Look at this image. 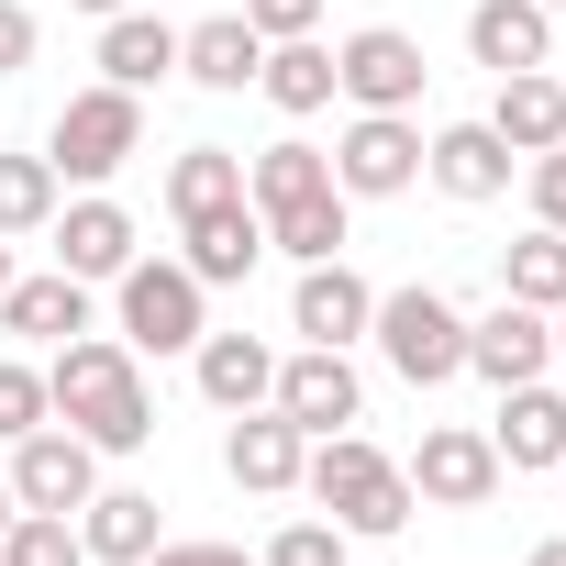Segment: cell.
Here are the masks:
<instances>
[{
    "instance_id": "6da1fadb",
    "label": "cell",
    "mask_w": 566,
    "mask_h": 566,
    "mask_svg": "<svg viewBox=\"0 0 566 566\" xmlns=\"http://www.w3.org/2000/svg\"><path fill=\"white\" fill-rule=\"evenodd\" d=\"M45 411H56L67 433H90L101 455L156 444V389H145V356H134L123 334H67V345L45 356Z\"/></svg>"
},
{
    "instance_id": "7a4b0ae2",
    "label": "cell",
    "mask_w": 566,
    "mask_h": 566,
    "mask_svg": "<svg viewBox=\"0 0 566 566\" xmlns=\"http://www.w3.org/2000/svg\"><path fill=\"white\" fill-rule=\"evenodd\" d=\"M244 200H255V222H266V255H301V266H323V255H345V189H334V156L323 145H266V156H244Z\"/></svg>"
},
{
    "instance_id": "3957f363",
    "label": "cell",
    "mask_w": 566,
    "mask_h": 566,
    "mask_svg": "<svg viewBox=\"0 0 566 566\" xmlns=\"http://www.w3.org/2000/svg\"><path fill=\"white\" fill-rule=\"evenodd\" d=\"M301 489L334 511V533H400V522L422 511V500H411V478H400V455H378L356 422H345V433H312Z\"/></svg>"
},
{
    "instance_id": "277c9868",
    "label": "cell",
    "mask_w": 566,
    "mask_h": 566,
    "mask_svg": "<svg viewBox=\"0 0 566 566\" xmlns=\"http://www.w3.org/2000/svg\"><path fill=\"white\" fill-rule=\"evenodd\" d=\"M378 356L411 378V389H444V378H467V312L433 290V277H411V290H378Z\"/></svg>"
},
{
    "instance_id": "5b68a950",
    "label": "cell",
    "mask_w": 566,
    "mask_h": 566,
    "mask_svg": "<svg viewBox=\"0 0 566 566\" xmlns=\"http://www.w3.org/2000/svg\"><path fill=\"white\" fill-rule=\"evenodd\" d=\"M200 301H211V290H200L178 255H134V266L112 277V323H123V345H134V356H189V345L211 334V323H200Z\"/></svg>"
},
{
    "instance_id": "8992f818",
    "label": "cell",
    "mask_w": 566,
    "mask_h": 566,
    "mask_svg": "<svg viewBox=\"0 0 566 566\" xmlns=\"http://www.w3.org/2000/svg\"><path fill=\"white\" fill-rule=\"evenodd\" d=\"M134 156H145V101H134V90H112V78H101V90H78V101L56 112V134H45V167H56V178H78V189L123 178Z\"/></svg>"
},
{
    "instance_id": "52a82bcc",
    "label": "cell",
    "mask_w": 566,
    "mask_h": 566,
    "mask_svg": "<svg viewBox=\"0 0 566 566\" xmlns=\"http://www.w3.org/2000/svg\"><path fill=\"white\" fill-rule=\"evenodd\" d=\"M422 34H400V23H356L345 45H334V101H356V112H411L422 101Z\"/></svg>"
},
{
    "instance_id": "ba28073f",
    "label": "cell",
    "mask_w": 566,
    "mask_h": 566,
    "mask_svg": "<svg viewBox=\"0 0 566 566\" xmlns=\"http://www.w3.org/2000/svg\"><path fill=\"white\" fill-rule=\"evenodd\" d=\"M323 156H334V189H345V200H400V189L422 178V123H411V112H356Z\"/></svg>"
},
{
    "instance_id": "9c48e42d",
    "label": "cell",
    "mask_w": 566,
    "mask_h": 566,
    "mask_svg": "<svg viewBox=\"0 0 566 566\" xmlns=\"http://www.w3.org/2000/svg\"><path fill=\"white\" fill-rule=\"evenodd\" d=\"M400 478H411V500H433V511H489L511 467H500V444H489L478 422H433L422 455H411Z\"/></svg>"
},
{
    "instance_id": "30bf717a",
    "label": "cell",
    "mask_w": 566,
    "mask_h": 566,
    "mask_svg": "<svg viewBox=\"0 0 566 566\" xmlns=\"http://www.w3.org/2000/svg\"><path fill=\"white\" fill-rule=\"evenodd\" d=\"M266 411H290L301 433H345V422H367V378H356L345 345H301V356H277Z\"/></svg>"
},
{
    "instance_id": "8fae6325",
    "label": "cell",
    "mask_w": 566,
    "mask_h": 566,
    "mask_svg": "<svg viewBox=\"0 0 566 566\" xmlns=\"http://www.w3.org/2000/svg\"><path fill=\"white\" fill-rule=\"evenodd\" d=\"M90 489H101V444H90V433L34 422V433L12 444V500H23V511H78Z\"/></svg>"
},
{
    "instance_id": "7c38bea8",
    "label": "cell",
    "mask_w": 566,
    "mask_h": 566,
    "mask_svg": "<svg viewBox=\"0 0 566 566\" xmlns=\"http://www.w3.org/2000/svg\"><path fill=\"white\" fill-rule=\"evenodd\" d=\"M544 367H555V312L500 301V312H478V323H467V378L522 389V378H544Z\"/></svg>"
},
{
    "instance_id": "4fadbf2b",
    "label": "cell",
    "mask_w": 566,
    "mask_h": 566,
    "mask_svg": "<svg viewBox=\"0 0 566 566\" xmlns=\"http://www.w3.org/2000/svg\"><path fill=\"white\" fill-rule=\"evenodd\" d=\"M301 455H312V433H301L290 411H233V433H222V478L255 489V500L301 489Z\"/></svg>"
},
{
    "instance_id": "5bb4252c",
    "label": "cell",
    "mask_w": 566,
    "mask_h": 566,
    "mask_svg": "<svg viewBox=\"0 0 566 566\" xmlns=\"http://www.w3.org/2000/svg\"><path fill=\"white\" fill-rule=\"evenodd\" d=\"M367 323H378V290H367L345 255L301 266V290H290V334H301V345H356Z\"/></svg>"
},
{
    "instance_id": "9a60e30c",
    "label": "cell",
    "mask_w": 566,
    "mask_h": 566,
    "mask_svg": "<svg viewBox=\"0 0 566 566\" xmlns=\"http://www.w3.org/2000/svg\"><path fill=\"white\" fill-rule=\"evenodd\" d=\"M45 233H56V266H67V277H90V290L134 266V211H123V200H101V189H90V200H56V222H45Z\"/></svg>"
},
{
    "instance_id": "2e32d148",
    "label": "cell",
    "mask_w": 566,
    "mask_h": 566,
    "mask_svg": "<svg viewBox=\"0 0 566 566\" xmlns=\"http://www.w3.org/2000/svg\"><path fill=\"white\" fill-rule=\"evenodd\" d=\"M489 444H500V467H511V478H544V467H566V389H544V378L500 389V422H489Z\"/></svg>"
},
{
    "instance_id": "e0dca14e",
    "label": "cell",
    "mask_w": 566,
    "mask_h": 566,
    "mask_svg": "<svg viewBox=\"0 0 566 566\" xmlns=\"http://www.w3.org/2000/svg\"><path fill=\"white\" fill-rule=\"evenodd\" d=\"M511 167H522V156H511L489 123H444V134L422 145V178H433L444 200H467V211H478V200H500V189H511Z\"/></svg>"
},
{
    "instance_id": "ac0fdd59",
    "label": "cell",
    "mask_w": 566,
    "mask_h": 566,
    "mask_svg": "<svg viewBox=\"0 0 566 566\" xmlns=\"http://www.w3.org/2000/svg\"><path fill=\"white\" fill-rule=\"evenodd\" d=\"M467 56H478L489 78L555 67V12H544V0H478V12H467Z\"/></svg>"
},
{
    "instance_id": "d6986e66",
    "label": "cell",
    "mask_w": 566,
    "mask_h": 566,
    "mask_svg": "<svg viewBox=\"0 0 566 566\" xmlns=\"http://www.w3.org/2000/svg\"><path fill=\"white\" fill-rule=\"evenodd\" d=\"M0 334H23V345H67V334H90V277H67V266H45V277H12L0 290Z\"/></svg>"
},
{
    "instance_id": "ffe728a7",
    "label": "cell",
    "mask_w": 566,
    "mask_h": 566,
    "mask_svg": "<svg viewBox=\"0 0 566 566\" xmlns=\"http://www.w3.org/2000/svg\"><path fill=\"white\" fill-rule=\"evenodd\" d=\"M178 266L200 277V290H233V277H255V255H266V222H255V200H233V211H200V222H178Z\"/></svg>"
},
{
    "instance_id": "44dd1931",
    "label": "cell",
    "mask_w": 566,
    "mask_h": 566,
    "mask_svg": "<svg viewBox=\"0 0 566 566\" xmlns=\"http://www.w3.org/2000/svg\"><path fill=\"white\" fill-rule=\"evenodd\" d=\"M489 134H500L511 156L566 145V78H555V67H511V78H500V101H489Z\"/></svg>"
},
{
    "instance_id": "7402d4cb",
    "label": "cell",
    "mask_w": 566,
    "mask_h": 566,
    "mask_svg": "<svg viewBox=\"0 0 566 566\" xmlns=\"http://www.w3.org/2000/svg\"><path fill=\"white\" fill-rule=\"evenodd\" d=\"M255 67H266V34L244 12H211L178 34V78H200V90H255Z\"/></svg>"
},
{
    "instance_id": "603a6c76",
    "label": "cell",
    "mask_w": 566,
    "mask_h": 566,
    "mask_svg": "<svg viewBox=\"0 0 566 566\" xmlns=\"http://www.w3.org/2000/svg\"><path fill=\"white\" fill-rule=\"evenodd\" d=\"M189 367H200V400L211 411H266V389H277V356L255 334H200Z\"/></svg>"
},
{
    "instance_id": "cb8c5ba5",
    "label": "cell",
    "mask_w": 566,
    "mask_h": 566,
    "mask_svg": "<svg viewBox=\"0 0 566 566\" xmlns=\"http://www.w3.org/2000/svg\"><path fill=\"white\" fill-rule=\"evenodd\" d=\"M78 544H90V566H145L156 555V489H90Z\"/></svg>"
},
{
    "instance_id": "d4e9b609",
    "label": "cell",
    "mask_w": 566,
    "mask_h": 566,
    "mask_svg": "<svg viewBox=\"0 0 566 566\" xmlns=\"http://www.w3.org/2000/svg\"><path fill=\"white\" fill-rule=\"evenodd\" d=\"M101 78L112 90H156V78H178V23H156V12H112L101 23Z\"/></svg>"
},
{
    "instance_id": "484cf974",
    "label": "cell",
    "mask_w": 566,
    "mask_h": 566,
    "mask_svg": "<svg viewBox=\"0 0 566 566\" xmlns=\"http://www.w3.org/2000/svg\"><path fill=\"white\" fill-rule=\"evenodd\" d=\"M255 90L290 112V123H312V112H334V45L323 34H290V45H266V67H255Z\"/></svg>"
},
{
    "instance_id": "4316f807",
    "label": "cell",
    "mask_w": 566,
    "mask_h": 566,
    "mask_svg": "<svg viewBox=\"0 0 566 566\" xmlns=\"http://www.w3.org/2000/svg\"><path fill=\"white\" fill-rule=\"evenodd\" d=\"M500 301H522V312H566V233H555V222H533L522 244H500Z\"/></svg>"
},
{
    "instance_id": "83f0119b",
    "label": "cell",
    "mask_w": 566,
    "mask_h": 566,
    "mask_svg": "<svg viewBox=\"0 0 566 566\" xmlns=\"http://www.w3.org/2000/svg\"><path fill=\"white\" fill-rule=\"evenodd\" d=\"M233 200H244V156H233V145H189V156L167 167V211H178V222L233 211Z\"/></svg>"
},
{
    "instance_id": "f1b7e54d",
    "label": "cell",
    "mask_w": 566,
    "mask_h": 566,
    "mask_svg": "<svg viewBox=\"0 0 566 566\" xmlns=\"http://www.w3.org/2000/svg\"><path fill=\"white\" fill-rule=\"evenodd\" d=\"M56 189H67V178H56L45 156H0V244H12V233H45V222H56Z\"/></svg>"
},
{
    "instance_id": "f546056e",
    "label": "cell",
    "mask_w": 566,
    "mask_h": 566,
    "mask_svg": "<svg viewBox=\"0 0 566 566\" xmlns=\"http://www.w3.org/2000/svg\"><path fill=\"white\" fill-rule=\"evenodd\" d=\"M0 566H90L78 511H12V533H0Z\"/></svg>"
},
{
    "instance_id": "4dcf8cb0",
    "label": "cell",
    "mask_w": 566,
    "mask_h": 566,
    "mask_svg": "<svg viewBox=\"0 0 566 566\" xmlns=\"http://www.w3.org/2000/svg\"><path fill=\"white\" fill-rule=\"evenodd\" d=\"M34 422H56V411H45V367H23V356H0V444H23Z\"/></svg>"
},
{
    "instance_id": "1f68e13d",
    "label": "cell",
    "mask_w": 566,
    "mask_h": 566,
    "mask_svg": "<svg viewBox=\"0 0 566 566\" xmlns=\"http://www.w3.org/2000/svg\"><path fill=\"white\" fill-rule=\"evenodd\" d=\"M255 566H345V533H334V522H323V511H312V522H277V533H266V555H255Z\"/></svg>"
},
{
    "instance_id": "d6a6232c",
    "label": "cell",
    "mask_w": 566,
    "mask_h": 566,
    "mask_svg": "<svg viewBox=\"0 0 566 566\" xmlns=\"http://www.w3.org/2000/svg\"><path fill=\"white\" fill-rule=\"evenodd\" d=\"M244 23H255L266 45H290V34H312V23H323V0H244Z\"/></svg>"
},
{
    "instance_id": "836d02e7",
    "label": "cell",
    "mask_w": 566,
    "mask_h": 566,
    "mask_svg": "<svg viewBox=\"0 0 566 566\" xmlns=\"http://www.w3.org/2000/svg\"><path fill=\"white\" fill-rule=\"evenodd\" d=\"M533 222H555V233H566V145H544V156H533Z\"/></svg>"
},
{
    "instance_id": "e575fe53",
    "label": "cell",
    "mask_w": 566,
    "mask_h": 566,
    "mask_svg": "<svg viewBox=\"0 0 566 566\" xmlns=\"http://www.w3.org/2000/svg\"><path fill=\"white\" fill-rule=\"evenodd\" d=\"M23 67H34V12L0 0V78H23Z\"/></svg>"
},
{
    "instance_id": "d590c367",
    "label": "cell",
    "mask_w": 566,
    "mask_h": 566,
    "mask_svg": "<svg viewBox=\"0 0 566 566\" xmlns=\"http://www.w3.org/2000/svg\"><path fill=\"white\" fill-rule=\"evenodd\" d=\"M145 566H255V555H244V544H156Z\"/></svg>"
},
{
    "instance_id": "8d00e7d4",
    "label": "cell",
    "mask_w": 566,
    "mask_h": 566,
    "mask_svg": "<svg viewBox=\"0 0 566 566\" xmlns=\"http://www.w3.org/2000/svg\"><path fill=\"white\" fill-rule=\"evenodd\" d=\"M522 566H566V533H544V544H533V555H522Z\"/></svg>"
},
{
    "instance_id": "74e56055",
    "label": "cell",
    "mask_w": 566,
    "mask_h": 566,
    "mask_svg": "<svg viewBox=\"0 0 566 566\" xmlns=\"http://www.w3.org/2000/svg\"><path fill=\"white\" fill-rule=\"evenodd\" d=\"M67 12H101V23H112V12H134V0H67Z\"/></svg>"
},
{
    "instance_id": "f35d334b",
    "label": "cell",
    "mask_w": 566,
    "mask_h": 566,
    "mask_svg": "<svg viewBox=\"0 0 566 566\" xmlns=\"http://www.w3.org/2000/svg\"><path fill=\"white\" fill-rule=\"evenodd\" d=\"M12 511H23V500H12V478H0V533H12Z\"/></svg>"
},
{
    "instance_id": "ab89813d",
    "label": "cell",
    "mask_w": 566,
    "mask_h": 566,
    "mask_svg": "<svg viewBox=\"0 0 566 566\" xmlns=\"http://www.w3.org/2000/svg\"><path fill=\"white\" fill-rule=\"evenodd\" d=\"M0 290H12V244H0Z\"/></svg>"
},
{
    "instance_id": "60d3db41",
    "label": "cell",
    "mask_w": 566,
    "mask_h": 566,
    "mask_svg": "<svg viewBox=\"0 0 566 566\" xmlns=\"http://www.w3.org/2000/svg\"><path fill=\"white\" fill-rule=\"evenodd\" d=\"M555 356H566V312H555Z\"/></svg>"
},
{
    "instance_id": "b9f144b4",
    "label": "cell",
    "mask_w": 566,
    "mask_h": 566,
    "mask_svg": "<svg viewBox=\"0 0 566 566\" xmlns=\"http://www.w3.org/2000/svg\"><path fill=\"white\" fill-rule=\"evenodd\" d=\"M544 12H555V0H544Z\"/></svg>"
}]
</instances>
